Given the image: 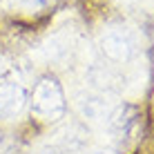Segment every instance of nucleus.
Segmentation results:
<instances>
[{
  "label": "nucleus",
  "instance_id": "f257e3e1",
  "mask_svg": "<svg viewBox=\"0 0 154 154\" xmlns=\"http://www.w3.org/2000/svg\"><path fill=\"white\" fill-rule=\"evenodd\" d=\"M31 112L40 121H58L65 114V94L54 78H45L36 85Z\"/></svg>",
  "mask_w": 154,
  "mask_h": 154
},
{
  "label": "nucleus",
  "instance_id": "f03ea898",
  "mask_svg": "<svg viewBox=\"0 0 154 154\" xmlns=\"http://www.w3.org/2000/svg\"><path fill=\"white\" fill-rule=\"evenodd\" d=\"M27 94L18 83H0V119H14L23 112Z\"/></svg>",
  "mask_w": 154,
  "mask_h": 154
},
{
  "label": "nucleus",
  "instance_id": "7ed1b4c3",
  "mask_svg": "<svg viewBox=\"0 0 154 154\" xmlns=\"http://www.w3.org/2000/svg\"><path fill=\"white\" fill-rule=\"evenodd\" d=\"M107 125H109V130H112V134L116 139L123 141L132 134V130H134V125H136V112L130 105H121V107H116V109L109 112Z\"/></svg>",
  "mask_w": 154,
  "mask_h": 154
},
{
  "label": "nucleus",
  "instance_id": "20e7f679",
  "mask_svg": "<svg viewBox=\"0 0 154 154\" xmlns=\"http://www.w3.org/2000/svg\"><path fill=\"white\" fill-rule=\"evenodd\" d=\"M78 109H81V114L89 121H107L109 112H112V109L107 107V100L103 96H94V94L78 98Z\"/></svg>",
  "mask_w": 154,
  "mask_h": 154
},
{
  "label": "nucleus",
  "instance_id": "39448f33",
  "mask_svg": "<svg viewBox=\"0 0 154 154\" xmlns=\"http://www.w3.org/2000/svg\"><path fill=\"white\" fill-rule=\"evenodd\" d=\"M103 49H105V54L109 58H114V60H127L132 47L121 34H109L107 38H105V42H103Z\"/></svg>",
  "mask_w": 154,
  "mask_h": 154
},
{
  "label": "nucleus",
  "instance_id": "423d86ee",
  "mask_svg": "<svg viewBox=\"0 0 154 154\" xmlns=\"http://www.w3.org/2000/svg\"><path fill=\"white\" fill-rule=\"evenodd\" d=\"M89 154H114V152H109V150H94V152H89Z\"/></svg>",
  "mask_w": 154,
  "mask_h": 154
},
{
  "label": "nucleus",
  "instance_id": "0eeeda50",
  "mask_svg": "<svg viewBox=\"0 0 154 154\" xmlns=\"http://www.w3.org/2000/svg\"><path fill=\"white\" fill-rule=\"evenodd\" d=\"M42 154H54V152H42Z\"/></svg>",
  "mask_w": 154,
  "mask_h": 154
}]
</instances>
